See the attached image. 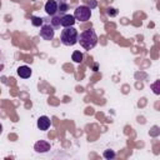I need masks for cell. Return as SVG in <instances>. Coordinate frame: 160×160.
<instances>
[{"instance_id": "1", "label": "cell", "mask_w": 160, "mask_h": 160, "mask_svg": "<svg viewBox=\"0 0 160 160\" xmlns=\"http://www.w3.org/2000/svg\"><path fill=\"white\" fill-rule=\"evenodd\" d=\"M78 41L85 50H91L98 44V35L92 29H88L80 32V35L78 36Z\"/></svg>"}, {"instance_id": "2", "label": "cell", "mask_w": 160, "mask_h": 160, "mask_svg": "<svg viewBox=\"0 0 160 160\" xmlns=\"http://www.w3.org/2000/svg\"><path fill=\"white\" fill-rule=\"evenodd\" d=\"M78 36H79L78 30L72 26H69V28H65L61 31L60 40L65 46H72L78 42Z\"/></svg>"}, {"instance_id": "3", "label": "cell", "mask_w": 160, "mask_h": 160, "mask_svg": "<svg viewBox=\"0 0 160 160\" xmlns=\"http://www.w3.org/2000/svg\"><path fill=\"white\" fill-rule=\"evenodd\" d=\"M90 16H91V8L86 5H80L74 11V18L75 20H79V21H88Z\"/></svg>"}, {"instance_id": "4", "label": "cell", "mask_w": 160, "mask_h": 160, "mask_svg": "<svg viewBox=\"0 0 160 160\" xmlns=\"http://www.w3.org/2000/svg\"><path fill=\"white\" fill-rule=\"evenodd\" d=\"M55 35V30L50 24H42L40 26V36L44 40H52Z\"/></svg>"}, {"instance_id": "5", "label": "cell", "mask_w": 160, "mask_h": 160, "mask_svg": "<svg viewBox=\"0 0 160 160\" xmlns=\"http://www.w3.org/2000/svg\"><path fill=\"white\" fill-rule=\"evenodd\" d=\"M45 12L50 16H54L58 14V4L56 0H48L45 4Z\"/></svg>"}, {"instance_id": "6", "label": "cell", "mask_w": 160, "mask_h": 160, "mask_svg": "<svg viewBox=\"0 0 160 160\" xmlns=\"http://www.w3.org/2000/svg\"><path fill=\"white\" fill-rule=\"evenodd\" d=\"M50 148H51L50 144L48 141H45V140H39L34 145V150L36 152H48L50 150Z\"/></svg>"}, {"instance_id": "7", "label": "cell", "mask_w": 160, "mask_h": 160, "mask_svg": "<svg viewBox=\"0 0 160 160\" xmlns=\"http://www.w3.org/2000/svg\"><path fill=\"white\" fill-rule=\"evenodd\" d=\"M75 24V18L74 15H70V14H64L61 15V19H60V25L64 26V28H69V26H72Z\"/></svg>"}, {"instance_id": "8", "label": "cell", "mask_w": 160, "mask_h": 160, "mask_svg": "<svg viewBox=\"0 0 160 160\" xmlns=\"http://www.w3.org/2000/svg\"><path fill=\"white\" fill-rule=\"evenodd\" d=\"M50 125H51V121H50V119H49L48 116L42 115V116H40V118L38 119V128H39V130L46 131V130L50 128Z\"/></svg>"}, {"instance_id": "9", "label": "cell", "mask_w": 160, "mask_h": 160, "mask_svg": "<svg viewBox=\"0 0 160 160\" xmlns=\"http://www.w3.org/2000/svg\"><path fill=\"white\" fill-rule=\"evenodd\" d=\"M18 75L22 79H28L31 76V69L28 66V65H22V66H19L18 68Z\"/></svg>"}, {"instance_id": "10", "label": "cell", "mask_w": 160, "mask_h": 160, "mask_svg": "<svg viewBox=\"0 0 160 160\" xmlns=\"http://www.w3.org/2000/svg\"><path fill=\"white\" fill-rule=\"evenodd\" d=\"M58 12L59 15H64L66 14V11L69 10V1L68 0H58Z\"/></svg>"}, {"instance_id": "11", "label": "cell", "mask_w": 160, "mask_h": 160, "mask_svg": "<svg viewBox=\"0 0 160 160\" xmlns=\"http://www.w3.org/2000/svg\"><path fill=\"white\" fill-rule=\"evenodd\" d=\"M31 24L34 26H36V28H40L44 24V19L39 18V16H31Z\"/></svg>"}, {"instance_id": "12", "label": "cell", "mask_w": 160, "mask_h": 160, "mask_svg": "<svg viewBox=\"0 0 160 160\" xmlns=\"http://www.w3.org/2000/svg\"><path fill=\"white\" fill-rule=\"evenodd\" d=\"M82 58H84V56H82V52H80V51H78V50L74 51L72 55H71V59H72L75 62H78V64H80V62L82 61Z\"/></svg>"}, {"instance_id": "13", "label": "cell", "mask_w": 160, "mask_h": 160, "mask_svg": "<svg viewBox=\"0 0 160 160\" xmlns=\"http://www.w3.org/2000/svg\"><path fill=\"white\" fill-rule=\"evenodd\" d=\"M60 19H61V15H54L51 16V26L55 29V28H59L60 26Z\"/></svg>"}, {"instance_id": "14", "label": "cell", "mask_w": 160, "mask_h": 160, "mask_svg": "<svg viewBox=\"0 0 160 160\" xmlns=\"http://www.w3.org/2000/svg\"><path fill=\"white\" fill-rule=\"evenodd\" d=\"M104 158L108 159V160L114 159V158H115V152H114L112 150H105V151H104Z\"/></svg>"}, {"instance_id": "15", "label": "cell", "mask_w": 160, "mask_h": 160, "mask_svg": "<svg viewBox=\"0 0 160 160\" xmlns=\"http://www.w3.org/2000/svg\"><path fill=\"white\" fill-rule=\"evenodd\" d=\"M4 66H5V58H4L2 51L0 50V71L4 70Z\"/></svg>"}, {"instance_id": "16", "label": "cell", "mask_w": 160, "mask_h": 160, "mask_svg": "<svg viewBox=\"0 0 160 160\" xmlns=\"http://www.w3.org/2000/svg\"><path fill=\"white\" fill-rule=\"evenodd\" d=\"M106 14H108L109 16H116V15H118V10L114 9V8H109V9L106 10Z\"/></svg>"}, {"instance_id": "17", "label": "cell", "mask_w": 160, "mask_h": 160, "mask_svg": "<svg viewBox=\"0 0 160 160\" xmlns=\"http://www.w3.org/2000/svg\"><path fill=\"white\" fill-rule=\"evenodd\" d=\"M158 85H159V81H156V82L152 85V88H154V92H155V94H159V92H160L159 89H158Z\"/></svg>"}, {"instance_id": "18", "label": "cell", "mask_w": 160, "mask_h": 160, "mask_svg": "<svg viewBox=\"0 0 160 160\" xmlns=\"http://www.w3.org/2000/svg\"><path fill=\"white\" fill-rule=\"evenodd\" d=\"M1 132H2V125L0 124V134H1Z\"/></svg>"}]
</instances>
